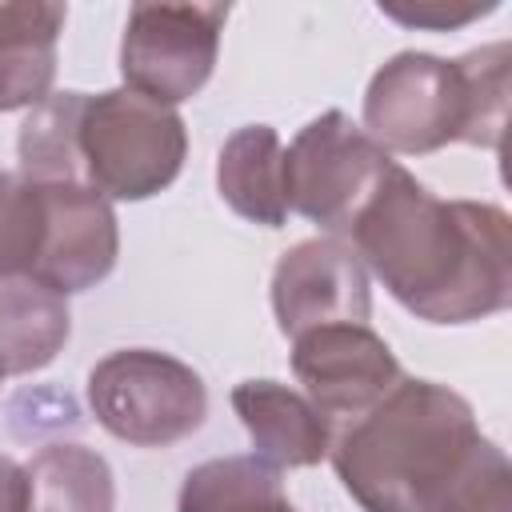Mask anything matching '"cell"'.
Wrapping results in <instances>:
<instances>
[{"label": "cell", "mask_w": 512, "mask_h": 512, "mask_svg": "<svg viewBox=\"0 0 512 512\" xmlns=\"http://www.w3.org/2000/svg\"><path fill=\"white\" fill-rule=\"evenodd\" d=\"M352 252L412 316L484 320L512 300V236L496 204L436 200L400 164L356 216Z\"/></svg>", "instance_id": "cell-1"}, {"label": "cell", "mask_w": 512, "mask_h": 512, "mask_svg": "<svg viewBox=\"0 0 512 512\" xmlns=\"http://www.w3.org/2000/svg\"><path fill=\"white\" fill-rule=\"evenodd\" d=\"M472 404L436 380H400L328 448L364 512H444L480 448Z\"/></svg>", "instance_id": "cell-2"}, {"label": "cell", "mask_w": 512, "mask_h": 512, "mask_svg": "<svg viewBox=\"0 0 512 512\" xmlns=\"http://www.w3.org/2000/svg\"><path fill=\"white\" fill-rule=\"evenodd\" d=\"M508 40L460 60L428 52L392 56L364 92V132L384 152H436L444 144L500 148L508 120Z\"/></svg>", "instance_id": "cell-3"}, {"label": "cell", "mask_w": 512, "mask_h": 512, "mask_svg": "<svg viewBox=\"0 0 512 512\" xmlns=\"http://www.w3.org/2000/svg\"><path fill=\"white\" fill-rule=\"evenodd\" d=\"M188 132L176 108L132 88H112L84 100L80 160L84 180L112 200H148L164 192L184 164Z\"/></svg>", "instance_id": "cell-4"}, {"label": "cell", "mask_w": 512, "mask_h": 512, "mask_svg": "<svg viewBox=\"0 0 512 512\" xmlns=\"http://www.w3.org/2000/svg\"><path fill=\"white\" fill-rule=\"evenodd\" d=\"M96 420L124 444L168 448L192 436L208 416L200 372L156 348H120L88 372Z\"/></svg>", "instance_id": "cell-5"}, {"label": "cell", "mask_w": 512, "mask_h": 512, "mask_svg": "<svg viewBox=\"0 0 512 512\" xmlns=\"http://www.w3.org/2000/svg\"><path fill=\"white\" fill-rule=\"evenodd\" d=\"M392 156L356 128L340 108L308 120L292 148H284V188L288 208L324 232L348 236L356 216L368 208L384 176L392 172Z\"/></svg>", "instance_id": "cell-6"}, {"label": "cell", "mask_w": 512, "mask_h": 512, "mask_svg": "<svg viewBox=\"0 0 512 512\" xmlns=\"http://www.w3.org/2000/svg\"><path fill=\"white\" fill-rule=\"evenodd\" d=\"M224 20V4H132L120 40L124 88L168 108L192 100L216 68Z\"/></svg>", "instance_id": "cell-7"}, {"label": "cell", "mask_w": 512, "mask_h": 512, "mask_svg": "<svg viewBox=\"0 0 512 512\" xmlns=\"http://www.w3.org/2000/svg\"><path fill=\"white\" fill-rule=\"evenodd\" d=\"M292 372L328 424L360 420L404 380L392 348L368 324H320L292 336Z\"/></svg>", "instance_id": "cell-8"}, {"label": "cell", "mask_w": 512, "mask_h": 512, "mask_svg": "<svg viewBox=\"0 0 512 512\" xmlns=\"http://www.w3.org/2000/svg\"><path fill=\"white\" fill-rule=\"evenodd\" d=\"M272 312L284 336L320 324H368L372 292L352 244L316 236L284 252L272 272Z\"/></svg>", "instance_id": "cell-9"}, {"label": "cell", "mask_w": 512, "mask_h": 512, "mask_svg": "<svg viewBox=\"0 0 512 512\" xmlns=\"http://www.w3.org/2000/svg\"><path fill=\"white\" fill-rule=\"evenodd\" d=\"M44 192V244L32 280L60 296L100 284L116 268L120 232L108 196L92 184H40Z\"/></svg>", "instance_id": "cell-10"}, {"label": "cell", "mask_w": 512, "mask_h": 512, "mask_svg": "<svg viewBox=\"0 0 512 512\" xmlns=\"http://www.w3.org/2000/svg\"><path fill=\"white\" fill-rule=\"evenodd\" d=\"M232 408L252 436V456L280 468H312L332 448V424L312 400L280 380H244L232 388Z\"/></svg>", "instance_id": "cell-11"}, {"label": "cell", "mask_w": 512, "mask_h": 512, "mask_svg": "<svg viewBox=\"0 0 512 512\" xmlns=\"http://www.w3.org/2000/svg\"><path fill=\"white\" fill-rule=\"evenodd\" d=\"M68 20L64 4H0V112L36 108L56 76V40Z\"/></svg>", "instance_id": "cell-12"}, {"label": "cell", "mask_w": 512, "mask_h": 512, "mask_svg": "<svg viewBox=\"0 0 512 512\" xmlns=\"http://www.w3.org/2000/svg\"><path fill=\"white\" fill-rule=\"evenodd\" d=\"M216 188L224 204L260 224L280 228L288 220V188H284V144L268 124L236 128L216 160Z\"/></svg>", "instance_id": "cell-13"}, {"label": "cell", "mask_w": 512, "mask_h": 512, "mask_svg": "<svg viewBox=\"0 0 512 512\" xmlns=\"http://www.w3.org/2000/svg\"><path fill=\"white\" fill-rule=\"evenodd\" d=\"M72 332L68 296L32 276H0V368L4 376L40 372Z\"/></svg>", "instance_id": "cell-14"}, {"label": "cell", "mask_w": 512, "mask_h": 512, "mask_svg": "<svg viewBox=\"0 0 512 512\" xmlns=\"http://www.w3.org/2000/svg\"><path fill=\"white\" fill-rule=\"evenodd\" d=\"M116 484L104 456L84 444H48L28 464V512H112Z\"/></svg>", "instance_id": "cell-15"}, {"label": "cell", "mask_w": 512, "mask_h": 512, "mask_svg": "<svg viewBox=\"0 0 512 512\" xmlns=\"http://www.w3.org/2000/svg\"><path fill=\"white\" fill-rule=\"evenodd\" d=\"M84 92H48L20 124V176L36 184H88L80 160Z\"/></svg>", "instance_id": "cell-16"}, {"label": "cell", "mask_w": 512, "mask_h": 512, "mask_svg": "<svg viewBox=\"0 0 512 512\" xmlns=\"http://www.w3.org/2000/svg\"><path fill=\"white\" fill-rule=\"evenodd\" d=\"M280 492V472L260 456H224L204 460L184 476L176 512H240Z\"/></svg>", "instance_id": "cell-17"}, {"label": "cell", "mask_w": 512, "mask_h": 512, "mask_svg": "<svg viewBox=\"0 0 512 512\" xmlns=\"http://www.w3.org/2000/svg\"><path fill=\"white\" fill-rule=\"evenodd\" d=\"M444 512H512V468L492 440H480Z\"/></svg>", "instance_id": "cell-18"}, {"label": "cell", "mask_w": 512, "mask_h": 512, "mask_svg": "<svg viewBox=\"0 0 512 512\" xmlns=\"http://www.w3.org/2000/svg\"><path fill=\"white\" fill-rule=\"evenodd\" d=\"M380 12L404 28H436V32H448V28H460L468 20H480L488 12H496V4H464V8H452V4H416V8H400V4H380Z\"/></svg>", "instance_id": "cell-19"}, {"label": "cell", "mask_w": 512, "mask_h": 512, "mask_svg": "<svg viewBox=\"0 0 512 512\" xmlns=\"http://www.w3.org/2000/svg\"><path fill=\"white\" fill-rule=\"evenodd\" d=\"M0 512H28V468L0 456Z\"/></svg>", "instance_id": "cell-20"}, {"label": "cell", "mask_w": 512, "mask_h": 512, "mask_svg": "<svg viewBox=\"0 0 512 512\" xmlns=\"http://www.w3.org/2000/svg\"><path fill=\"white\" fill-rule=\"evenodd\" d=\"M240 512H296V508H292V504H288V496L280 492V496L260 500V504H248V508H240Z\"/></svg>", "instance_id": "cell-21"}, {"label": "cell", "mask_w": 512, "mask_h": 512, "mask_svg": "<svg viewBox=\"0 0 512 512\" xmlns=\"http://www.w3.org/2000/svg\"><path fill=\"white\" fill-rule=\"evenodd\" d=\"M0 380H4V368H0Z\"/></svg>", "instance_id": "cell-22"}, {"label": "cell", "mask_w": 512, "mask_h": 512, "mask_svg": "<svg viewBox=\"0 0 512 512\" xmlns=\"http://www.w3.org/2000/svg\"><path fill=\"white\" fill-rule=\"evenodd\" d=\"M0 176H4V172H0Z\"/></svg>", "instance_id": "cell-23"}]
</instances>
